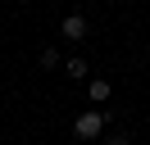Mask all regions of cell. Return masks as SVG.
Returning <instances> with one entry per match:
<instances>
[{
	"label": "cell",
	"mask_w": 150,
	"mask_h": 145,
	"mask_svg": "<svg viewBox=\"0 0 150 145\" xmlns=\"http://www.w3.org/2000/svg\"><path fill=\"white\" fill-rule=\"evenodd\" d=\"M105 127H109V109H86V113H77L73 136H77V141H100Z\"/></svg>",
	"instance_id": "6da1fadb"
},
{
	"label": "cell",
	"mask_w": 150,
	"mask_h": 145,
	"mask_svg": "<svg viewBox=\"0 0 150 145\" xmlns=\"http://www.w3.org/2000/svg\"><path fill=\"white\" fill-rule=\"evenodd\" d=\"M59 32H64L68 41H86V18H82V14H64Z\"/></svg>",
	"instance_id": "7a4b0ae2"
},
{
	"label": "cell",
	"mask_w": 150,
	"mask_h": 145,
	"mask_svg": "<svg viewBox=\"0 0 150 145\" xmlns=\"http://www.w3.org/2000/svg\"><path fill=\"white\" fill-rule=\"evenodd\" d=\"M109 82H105V77H91V82H86V95H91V104H105V100H109Z\"/></svg>",
	"instance_id": "3957f363"
},
{
	"label": "cell",
	"mask_w": 150,
	"mask_h": 145,
	"mask_svg": "<svg viewBox=\"0 0 150 145\" xmlns=\"http://www.w3.org/2000/svg\"><path fill=\"white\" fill-rule=\"evenodd\" d=\"M64 72H68L73 82H82L86 72H91V63H86V59H68V63H64Z\"/></svg>",
	"instance_id": "277c9868"
},
{
	"label": "cell",
	"mask_w": 150,
	"mask_h": 145,
	"mask_svg": "<svg viewBox=\"0 0 150 145\" xmlns=\"http://www.w3.org/2000/svg\"><path fill=\"white\" fill-rule=\"evenodd\" d=\"M41 68H59V50H55V45L41 50Z\"/></svg>",
	"instance_id": "5b68a950"
},
{
	"label": "cell",
	"mask_w": 150,
	"mask_h": 145,
	"mask_svg": "<svg viewBox=\"0 0 150 145\" xmlns=\"http://www.w3.org/2000/svg\"><path fill=\"white\" fill-rule=\"evenodd\" d=\"M105 145H132V136H123V132H114V136H105Z\"/></svg>",
	"instance_id": "8992f818"
}]
</instances>
